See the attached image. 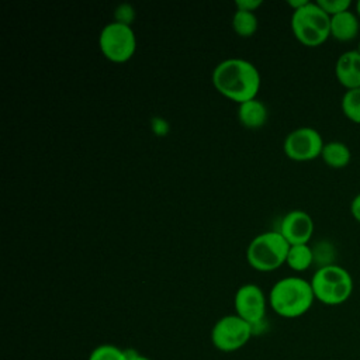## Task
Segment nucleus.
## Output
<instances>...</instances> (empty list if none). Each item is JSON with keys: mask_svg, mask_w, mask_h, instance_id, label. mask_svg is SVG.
<instances>
[{"mask_svg": "<svg viewBox=\"0 0 360 360\" xmlns=\"http://www.w3.org/2000/svg\"><path fill=\"white\" fill-rule=\"evenodd\" d=\"M215 90L238 104L256 98L262 79L257 68L242 58H228L219 62L211 76Z\"/></svg>", "mask_w": 360, "mask_h": 360, "instance_id": "1", "label": "nucleus"}, {"mask_svg": "<svg viewBox=\"0 0 360 360\" xmlns=\"http://www.w3.org/2000/svg\"><path fill=\"white\" fill-rule=\"evenodd\" d=\"M315 301L311 283L298 276L277 280L269 294L270 308L281 318L294 319L307 314Z\"/></svg>", "mask_w": 360, "mask_h": 360, "instance_id": "2", "label": "nucleus"}, {"mask_svg": "<svg viewBox=\"0 0 360 360\" xmlns=\"http://www.w3.org/2000/svg\"><path fill=\"white\" fill-rule=\"evenodd\" d=\"M315 300L325 305L346 302L354 288L352 274L339 264H323L315 270L311 280Z\"/></svg>", "mask_w": 360, "mask_h": 360, "instance_id": "3", "label": "nucleus"}, {"mask_svg": "<svg viewBox=\"0 0 360 360\" xmlns=\"http://www.w3.org/2000/svg\"><path fill=\"white\" fill-rule=\"evenodd\" d=\"M290 246L278 231H267L250 240L246 249V260L252 269L269 273L285 263Z\"/></svg>", "mask_w": 360, "mask_h": 360, "instance_id": "4", "label": "nucleus"}, {"mask_svg": "<svg viewBox=\"0 0 360 360\" xmlns=\"http://www.w3.org/2000/svg\"><path fill=\"white\" fill-rule=\"evenodd\" d=\"M291 31L302 45L319 46L330 37V17L316 1H308L304 7L292 11Z\"/></svg>", "mask_w": 360, "mask_h": 360, "instance_id": "5", "label": "nucleus"}, {"mask_svg": "<svg viewBox=\"0 0 360 360\" xmlns=\"http://www.w3.org/2000/svg\"><path fill=\"white\" fill-rule=\"evenodd\" d=\"M98 48L103 56L112 63L128 62L136 51V37L131 25L108 22L98 35Z\"/></svg>", "mask_w": 360, "mask_h": 360, "instance_id": "6", "label": "nucleus"}, {"mask_svg": "<svg viewBox=\"0 0 360 360\" xmlns=\"http://www.w3.org/2000/svg\"><path fill=\"white\" fill-rule=\"evenodd\" d=\"M253 326L236 314L219 318L210 333L211 343L224 353H232L242 349L252 338Z\"/></svg>", "mask_w": 360, "mask_h": 360, "instance_id": "7", "label": "nucleus"}, {"mask_svg": "<svg viewBox=\"0 0 360 360\" xmlns=\"http://www.w3.org/2000/svg\"><path fill=\"white\" fill-rule=\"evenodd\" d=\"M323 145L325 142L315 128L300 127L287 134L283 142V150L294 162H309L321 158Z\"/></svg>", "mask_w": 360, "mask_h": 360, "instance_id": "8", "label": "nucleus"}, {"mask_svg": "<svg viewBox=\"0 0 360 360\" xmlns=\"http://www.w3.org/2000/svg\"><path fill=\"white\" fill-rule=\"evenodd\" d=\"M235 314L250 323L255 329L266 316L267 300L263 290L253 283L240 285L233 297Z\"/></svg>", "mask_w": 360, "mask_h": 360, "instance_id": "9", "label": "nucleus"}, {"mask_svg": "<svg viewBox=\"0 0 360 360\" xmlns=\"http://www.w3.org/2000/svg\"><path fill=\"white\" fill-rule=\"evenodd\" d=\"M277 231L290 245H304L314 235V221L308 212L292 210L281 218Z\"/></svg>", "mask_w": 360, "mask_h": 360, "instance_id": "10", "label": "nucleus"}, {"mask_svg": "<svg viewBox=\"0 0 360 360\" xmlns=\"http://www.w3.org/2000/svg\"><path fill=\"white\" fill-rule=\"evenodd\" d=\"M335 76L346 90L360 87V53L357 49L339 55L335 63Z\"/></svg>", "mask_w": 360, "mask_h": 360, "instance_id": "11", "label": "nucleus"}, {"mask_svg": "<svg viewBox=\"0 0 360 360\" xmlns=\"http://www.w3.org/2000/svg\"><path fill=\"white\" fill-rule=\"evenodd\" d=\"M360 31V18L352 11H343L330 17V37L340 42L353 41Z\"/></svg>", "mask_w": 360, "mask_h": 360, "instance_id": "12", "label": "nucleus"}, {"mask_svg": "<svg viewBox=\"0 0 360 360\" xmlns=\"http://www.w3.org/2000/svg\"><path fill=\"white\" fill-rule=\"evenodd\" d=\"M267 107L257 98L238 104V120L248 129L262 128L267 121Z\"/></svg>", "mask_w": 360, "mask_h": 360, "instance_id": "13", "label": "nucleus"}, {"mask_svg": "<svg viewBox=\"0 0 360 360\" xmlns=\"http://www.w3.org/2000/svg\"><path fill=\"white\" fill-rule=\"evenodd\" d=\"M321 159L332 169H343L352 159V152L345 142L330 141L323 145Z\"/></svg>", "mask_w": 360, "mask_h": 360, "instance_id": "14", "label": "nucleus"}, {"mask_svg": "<svg viewBox=\"0 0 360 360\" xmlns=\"http://www.w3.org/2000/svg\"><path fill=\"white\" fill-rule=\"evenodd\" d=\"M315 255L308 243L291 245L287 253L285 264L294 271H305L314 263Z\"/></svg>", "mask_w": 360, "mask_h": 360, "instance_id": "15", "label": "nucleus"}, {"mask_svg": "<svg viewBox=\"0 0 360 360\" xmlns=\"http://www.w3.org/2000/svg\"><path fill=\"white\" fill-rule=\"evenodd\" d=\"M232 30L238 37L249 38L255 35L259 27V20L255 13L236 10L232 15Z\"/></svg>", "mask_w": 360, "mask_h": 360, "instance_id": "16", "label": "nucleus"}, {"mask_svg": "<svg viewBox=\"0 0 360 360\" xmlns=\"http://www.w3.org/2000/svg\"><path fill=\"white\" fill-rule=\"evenodd\" d=\"M340 108L347 120L360 124V87L345 91L340 100Z\"/></svg>", "mask_w": 360, "mask_h": 360, "instance_id": "17", "label": "nucleus"}, {"mask_svg": "<svg viewBox=\"0 0 360 360\" xmlns=\"http://www.w3.org/2000/svg\"><path fill=\"white\" fill-rule=\"evenodd\" d=\"M89 360H128V357L127 350L112 343H101L90 352Z\"/></svg>", "mask_w": 360, "mask_h": 360, "instance_id": "18", "label": "nucleus"}, {"mask_svg": "<svg viewBox=\"0 0 360 360\" xmlns=\"http://www.w3.org/2000/svg\"><path fill=\"white\" fill-rule=\"evenodd\" d=\"M316 3L329 17L347 11L352 7L350 0H318Z\"/></svg>", "mask_w": 360, "mask_h": 360, "instance_id": "19", "label": "nucleus"}, {"mask_svg": "<svg viewBox=\"0 0 360 360\" xmlns=\"http://www.w3.org/2000/svg\"><path fill=\"white\" fill-rule=\"evenodd\" d=\"M132 18H134V10L128 4H121L115 11V20L114 21L131 25Z\"/></svg>", "mask_w": 360, "mask_h": 360, "instance_id": "20", "label": "nucleus"}, {"mask_svg": "<svg viewBox=\"0 0 360 360\" xmlns=\"http://www.w3.org/2000/svg\"><path fill=\"white\" fill-rule=\"evenodd\" d=\"M260 6H262L260 0H238V1H235L236 10H243V11L255 13V10L259 8Z\"/></svg>", "mask_w": 360, "mask_h": 360, "instance_id": "21", "label": "nucleus"}, {"mask_svg": "<svg viewBox=\"0 0 360 360\" xmlns=\"http://www.w3.org/2000/svg\"><path fill=\"white\" fill-rule=\"evenodd\" d=\"M350 214L357 222H360V193L356 194L350 202Z\"/></svg>", "mask_w": 360, "mask_h": 360, "instance_id": "22", "label": "nucleus"}, {"mask_svg": "<svg viewBox=\"0 0 360 360\" xmlns=\"http://www.w3.org/2000/svg\"><path fill=\"white\" fill-rule=\"evenodd\" d=\"M127 357H128V360H150L149 357H146L135 350H127Z\"/></svg>", "mask_w": 360, "mask_h": 360, "instance_id": "23", "label": "nucleus"}, {"mask_svg": "<svg viewBox=\"0 0 360 360\" xmlns=\"http://www.w3.org/2000/svg\"><path fill=\"white\" fill-rule=\"evenodd\" d=\"M307 3H308V0H290L287 4L290 7H292V11H295V10L301 8V7H304Z\"/></svg>", "mask_w": 360, "mask_h": 360, "instance_id": "24", "label": "nucleus"}, {"mask_svg": "<svg viewBox=\"0 0 360 360\" xmlns=\"http://www.w3.org/2000/svg\"><path fill=\"white\" fill-rule=\"evenodd\" d=\"M356 14H357L359 18H360V0L356 3Z\"/></svg>", "mask_w": 360, "mask_h": 360, "instance_id": "25", "label": "nucleus"}, {"mask_svg": "<svg viewBox=\"0 0 360 360\" xmlns=\"http://www.w3.org/2000/svg\"><path fill=\"white\" fill-rule=\"evenodd\" d=\"M357 51H359V53H360V41H359V46H357Z\"/></svg>", "mask_w": 360, "mask_h": 360, "instance_id": "26", "label": "nucleus"}]
</instances>
